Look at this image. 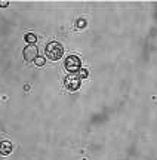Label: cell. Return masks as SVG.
<instances>
[{
    "label": "cell",
    "instance_id": "6da1fadb",
    "mask_svg": "<svg viewBox=\"0 0 157 160\" xmlns=\"http://www.w3.org/2000/svg\"><path fill=\"white\" fill-rule=\"evenodd\" d=\"M46 57L49 59H52V61H58L61 59V57L64 55V48L61 43L58 42H51V43H47L46 45Z\"/></svg>",
    "mask_w": 157,
    "mask_h": 160
},
{
    "label": "cell",
    "instance_id": "7a4b0ae2",
    "mask_svg": "<svg viewBox=\"0 0 157 160\" xmlns=\"http://www.w3.org/2000/svg\"><path fill=\"white\" fill-rule=\"evenodd\" d=\"M64 67L67 71H70L71 74H73V73H79L81 68L80 58L77 57V55H68L67 59L64 61Z\"/></svg>",
    "mask_w": 157,
    "mask_h": 160
},
{
    "label": "cell",
    "instance_id": "3957f363",
    "mask_svg": "<svg viewBox=\"0 0 157 160\" xmlns=\"http://www.w3.org/2000/svg\"><path fill=\"white\" fill-rule=\"evenodd\" d=\"M64 83H65V88H67L68 91L74 92V91H79V88H80V85H81V79L76 74H70L65 77Z\"/></svg>",
    "mask_w": 157,
    "mask_h": 160
},
{
    "label": "cell",
    "instance_id": "277c9868",
    "mask_svg": "<svg viewBox=\"0 0 157 160\" xmlns=\"http://www.w3.org/2000/svg\"><path fill=\"white\" fill-rule=\"evenodd\" d=\"M37 53H39V51H37V46L36 45H27L25 48H24V51H22L24 59H25V61H28V62L34 61L36 58L39 57Z\"/></svg>",
    "mask_w": 157,
    "mask_h": 160
},
{
    "label": "cell",
    "instance_id": "5b68a950",
    "mask_svg": "<svg viewBox=\"0 0 157 160\" xmlns=\"http://www.w3.org/2000/svg\"><path fill=\"white\" fill-rule=\"evenodd\" d=\"M12 153V144L9 141H2L0 142V154L7 156Z\"/></svg>",
    "mask_w": 157,
    "mask_h": 160
},
{
    "label": "cell",
    "instance_id": "8992f818",
    "mask_svg": "<svg viewBox=\"0 0 157 160\" xmlns=\"http://www.w3.org/2000/svg\"><path fill=\"white\" fill-rule=\"evenodd\" d=\"M24 40H25L27 43H30V45H34L37 37H36V34H33V33H27V34L24 36Z\"/></svg>",
    "mask_w": 157,
    "mask_h": 160
},
{
    "label": "cell",
    "instance_id": "52a82bcc",
    "mask_svg": "<svg viewBox=\"0 0 157 160\" xmlns=\"http://www.w3.org/2000/svg\"><path fill=\"white\" fill-rule=\"evenodd\" d=\"M34 64L37 65V67H43V65H45V58H43V57H37L34 59Z\"/></svg>",
    "mask_w": 157,
    "mask_h": 160
},
{
    "label": "cell",
    "instance_id": "ba28073f",
    "mask_svg": "<svg viewBox=\"0 0 157 160\" xmlns=\"http://www.w3.org/2000/svg\"><path fill=\"white\" fill-rule=\"evenodd\" d=\"M87 74H89V73H87V70H86V68H83V67H81V68H80V71H79V74H77V76H79L80 79H86V77H87Z\"/></svg>",
    "mask_w": 157,
    "mask_h": 160
},
{
    "label": "cell",
    "instance_id": "9c48e42d",
    "mask_svg": "<svg viewBox=\"0 0 157 160\" xmlns=\"http://www.w3.org/2000/svg\"><path fill=\"white\" fill-rule=\"evenodd\" d=\"M77 27H79V28H83V27H86V21H85V19H80V21H77Z\"/></svg>",
    "mask_w": 157,
    "mask_h": 160
},
{
    "label": "cell",
    "instance_id": "30bf717a",
    "mask_svg": "<svg viewBox=\"0 0 157 160\" xmlns=\"http://www.w3.org/2000/svg\"><path fill=\"white\" fill-rule=\"evenodd\" d=\"M7 5H9V2H0V8H5Z\"/></svg>",
    "mask_w": 157,
    "mask_h": 160
}]
</instances>
